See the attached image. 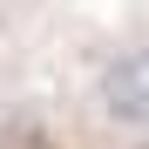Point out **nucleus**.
Returning a JSON list of instances; mask_svg holds the SVG:
<instances>
[{
	"instance_id": "nucleus-1",
	"label": "nucleus",
	"mask_w": 149,
	"mask_h": 149,
	"mask_svg": "<svg viewBox=\"0 0 149 149\" xmlns=\"http://www.w3.org/2000/svg\"><path fill=\"white\" fill-rule=\"evenodd\" d=\"M95 95H102V115L115 129H149V47L115 54L95 81Z\"/></svg>"
}]
</instances>
